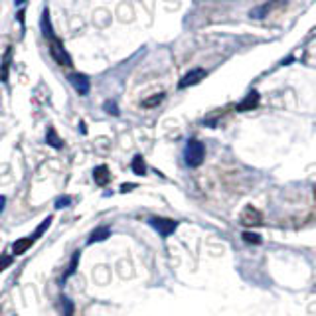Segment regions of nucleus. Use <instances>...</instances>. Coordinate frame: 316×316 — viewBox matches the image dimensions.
<instances>
[{
    "label": "nucleus",
    "instance_id": "4",
    "mask_svg": "<svg viewBox=\"0 0 316 316\" xmlns=\"http://www.w3.org/2000/svg\"><path fill=\"white\" fill-rule=\"evenodd\" d=\"M68 81L71 83V87L79 93V95H87L89 89H91V83H89V77L83 75V73H69Z\"/></svg>",
    "mask_w": 316,
    "mask_h": 316
},
{
    "label": "nucleus",
    "instance_id": "15",
    "mask_svg": "<svg viewBox=\"0 0 316 316\" xmlns=\"http://www.w3.org/2000/svg\"><path fill=\"white\" fill-rule=\"evenodd\" d=\"M131 168H133V172H135L137 176H144V174H146V164H144V158H142L140 154H137V156L133 158Z\"/></svg>",
    "mask_w": 316,
    "mask_h": 316
},
{
    "label": "nucleus",
    "instance_id": "20",
    "mask_svg": "<svg viewBox=\"0 0 316 316\" xmlns=\"http://www.w3.org/2000/svg\"><path fill=\"white\" fill-rule=\"evenodd\" d=\"M71 204V198L68 196H61V198H57L55 200V209H64V207H68Z\"/></svg>",
    "mask_w": 316,
    "mask_h": 316
},
{
    "label": "nucleus",
    "instance_id": "22",
    "mask_svg": "<svg viewBox=\"0 0 316 316\" xmlns=\"http://www.w3.org/2000/svg\"><path fill=\"white\" fill-rule=\"evenodd\" d=\"M61 303H64V310H66V316H71L73 314V304H71V301L69 299H61Z\"/></svg>",
    "mask_w": 316,
    "mask_h": 316
},
{
    "label": "nucleus",
    "instance_id": "5",
    "mask_svg": "<svg viewBox=\"0 0 316 316\" xmlns=\"http://www.w3.org/2000/svg\"><path fill=\"white\" fill-rule=\"evenodd\" d=\"M239 221L245 225V227H253V225H259L263 221V216L259 209H255L253 206H247L243 207V212H241V216H239Z\"/></svg>",
    "mask_w": 316,
    "mask_h": 316
},
{
    "label": "nucleus",
    "instance_id": "24",
    "mask_svg": "<svg viewBox=\"0 0 316 316\" xmlns=\"http://www.w3.org/2000/svg\"><path fill=\"white\" fill-rule=\"evenodd\" d=\"M135 188H137L135 184H123L121 186V192H129V190H135Z\"/></svg>",
    "mask_w": 316,
    "mask_h": 316
},
{
    "label": "nucleus",
    "instance_id": "1",
    "mask_svg": "<svg viewBox=\"0 0 316 316\" xmlns=\"http://www.w3.org/2000/svg\"><path fill=\"white\" fill-rule=\"evenodd\" d=\"M206 158V146L198 138H190L186 149H184V162L190 168H198Z\"/></svg>",
    "mask_w": 316,
    "mask_h": 316
},
{
    "label": "nucleus",
    "instance_id": "12",
    "mask_svg": "<svg viewBox=\"0 0 316 316\" xmlns=\"http://www.w3.org/2000/svg\"><path fill=\"white\" fill-rule=\"evenodd\" d=\"M46 142L50 144V146H54V149H64V140L59 138V135H57V131H55L54 127H50L48 129V133H46Z\"/></svg>",
    "mask_w": 316,
    "mask_h": 316
},
{
    "label": "nucleus",
    "instance_id": "21",
    "mask_svg": "<svg viewBox=\"0 0 316 316\" xmlns=\"http://www.w3.org/2000/svg\"><path fill=\"white\" fill-rule=\"evenodd\" d=\"M103 107H105V111H107L109 115H119V107H117V103H113V101H107Z\"/></svg>",
    "mask_w": 316,
    "mask_h": 316
},
{
    "label": "nucleus",
    "instance_id": "11",
    "mask_svg": "<svg viewBox=\"0 0 316 316\" xmlns=\"http://www.w3.org/2000/svg\"><path fill=\"white\" fill-rule=\"evenodd\" d=\"M12 46H8V50H6V55H4V59H2V66H0V81L4 83L8 79V69H10V61H12Z\"/></svg>",
    "mask_w": 316,
    "mask_h": 316
},
{
    "label": "nucleus",
    "instance_id": "9",
    "mask_svg": "<svg viewBox=\"0 0 316 316\" xmlns=\"http://www.w3.org/2000/svg\"><path fill=\"white\" fill-rule=\"evenodd\" d=\"M109 237H111V229L107 227V225H101V227H97V229L91 231L89 239H87V243H89V245H93V243L105 241V239H109Z\"/></svg>",
    "mask_w": 316,
    "mask_h": 316
},
{
    "label": "nucleus",
    "instance_id": "27",
    "mask_svg": "<svg viewBox=\"0 0 316 316\" xmlns=\"http://www.w3.org/2000/svg\"><path fill=\"white\" fill-rule=\"evenodd\" d=\"M14 4L16 6H22V4H26V0H14Z\"/></svg>",
    "mask_w": 316,
    "mask_h": 316
},
{
    "label": "nucleus",
    "instance_id": "17",
    "mask_svg": "<svg viewBox=\"0 0 316 316\" xmlns=\"http://www.w3.org/2000/svg\"><path fill=\"white\" fill-rule=\"evenodd\" d=\"M52 221H54V218H52V216H50V218H46V220L41 221V223H40V227H38V229H36V231L32 234V241H36V239H40L41 235L46 234V229H48V227L52 225Z\"/></svg>",
    "mask_w": 316,
    "mask_h": 316
},
{
    "label": "nucleus",
    "instance_id": "6",
    "mask_svg": "<svg viewBox=\"0 0 316 316\" xmlns=\"http://www.w3.org/2000/svg\"><path fill=\"white\" fill-rule=\"evenodd\" d=\"M206 77V69L202 68H196L192 69V71H188L182 79L178 81V89H186V87H192V85H196V83H200L202 79Z\"/></svg>",
    "mask_w": 316,
    "mask_h": 316
},
{
    "label": "nucleus",
    "instance_id": "8",
    "mask_svg": "<svg viewBox=\"0 0 316 316\" xmlns=\"http://www.w3.org/2000/svg\"><path fill=\"white\" fill-rule=\"evenodd\" d=\"M257 105H259V93H257V91H251V93L237 105V111H239V113H245V111L255 109Z\"/></svg>",
    "mask_w": 316,
    "mask_h": 316
},
{
    "label": "nucleus",
    "instance_id": "19",
    "mask_svg": "<svg viewBox=\"0 0 316 316\" xmlns=\"http://www.w3.org/2000/svg\"><path fill=\"white\" fill-rule=\"evenodd\" d=\"M243 241L245 243H251V245H259L263 239L259 234H253V231H243Z\"/></svg>",
    "mask_w": 316,
    "mask_h": 316
},
{
    "label": "nucleus",
    "instance_id": "26",
    "mask_svg": "<svg viewBox=\"0 0 316 316\" xmlns=\"http://www.w3.org/2000/svg\"><path fill=\"white\" fill-rule=\"evenodd\" d=\"M79 133H83V135L87 133V127H85V123H79Z\"/></svg>",
    "mask_w": 316,
    "mask_h": 316
},
{
    "label": "nucleus",
    "instance_id": "25",
    "mask_svg": "<svg viewBox=\"0 0 316 316\" xmlns=\"http://www.w3.org/2000/svg\"><path fill=\"white\" fill-rule=\"evenodd\" d=\"M4 206H6V198H4V196H0V214L4 212Z\"/></svg>",
    "mask_w": 316,
    "mask_h": 316
},
{
    "label": "nucleus",
    "instance_id": "7",
    "mask_svg": "<svg viewBox=\"0 0 316 316\" xmlns=\"http://www.w3.org/2000/svg\"><path fill=\"white\" fill-rule=\"evenodd\" d=\"M40 30L41 34H44V38L46 40H50V38H54V26H52V22H50V10L48 8H44L41 10V18H40Z\"/></svg>",
    "mask_w": 316,
    "mask_h": 316
},
{
    "label": "nucleus",
    "instance_id": "14",
    "mask_svg": "<svg viewBox=\"0 0 316 316\" xmlns=\"http://www.w3.org/2000/svg\"><path fill=\"white\" fill-rule=\"evenodd\" d=\"M275 4H279V0H269L265 6H257V8H253V10H251V18H263V16H267L269 10H271Z\"/></svg>",
    "mask_w": 316,
    "mask_h": 316
},
{
    "label": "nucleus",
    "instance_id": "3",
    "mask_svg": "<svg viewBox=\"0 0 316 316\" xmlns=\"http://www.w3.org/2000/svg\"><path fill=\"white\" fill-rule=\"evenodd\" d=\"M149 225H151L152 229H156L162 237H168V235H172L176 231L178 221L168 220V218H151V220H149Z\"/></svg>",
    "mask_w": 316,
    "mask_h": 316
},
{
    "label": "nucleus",
    "instance_id": "23",
    "mask_svg": "<svg viewBox=\"0 0 316 316\" xmlns=\"http://www.w3.org/2000/svg\"><path fill=\"white\" fill-rule=\"evenodd\" d=\"M10 265H12V257L10 255H2L0 257V271L6 269V267H10Z\"/></svg>",
    "mask_w": 316,
    "mask_h": 316
},
{
    "label": "nucleus",
    "instance_id": "13",
    "mask_svg": "<svg viewBox=\"0 0 316 316\" xmlns=\"http://www.w3.org/2000/svg\"><path fill=\"white\" fill-rule=\"evenodd\" d=\"M77 263H79V251H75V253L71 255V261H69L68 269H66V273L61 275V283H66L69 277L75 273V269H77Z\"/></svg>",
    "mask_w": 316,
    "mask_h": 316
},
{
    "label": "nucleus",
    "instance_id": "16",
    "mask_svg": "<svg viewBox=\"0 0 316 316\" xmlns=\"http://www.w3.org/2000/svg\"><path fill=\"white\" fill-rule=\"evenodd\" d=\"M32 243H34V241H32V237H24V239H18V241H16V243H14V253H16V255H20V253H24V251H28V249L32 247Z\"/></svg>",
    "mask_w": 316,
    "mask_h": 316
},
{
    "label": "nucleus",
    "instance_id": "18",
    "mask_svg": "<svg viewBox=\"0 0 316 316\" xmlns=\"http://www.w3.org/2000/svg\"><path fill=\"white\" fill-rule=\"evenodd\" d=\"M164 101V93H156V95L149 97V99H144L142 101V107H146V109H151V107H156V105H160Z\"/></svg>",
    "mask_w": 316,
    "mask_h": 316
},
{
    "label": "nucleus",
    "instance_id": "10",
    "mask_svg": "<svg viewBox=\"0 0 316 316\" xmlns=\"http://www.w3.org/2000/svg\"><path fill=\"white\" fill-rule=\"evenodd\" d=\"M93 178H95V182L99 184V186H107L111 182V172L109 168L105 164L97 166L95 170H93Z\"/></svg>",
    "mask_w": 316,
    "mask_h": 316
},
{
    "label": "nucleus",
    "instance_id": "2",
    "mask_svg": "<svg viewBox=\"0 0 316 316\" xmlns=\"http://www.w3.org/2000/svg\"><path fill=\"white\" fill-rule=\"evenodd\" d=\"M50 54L54 57L55 64H59V66H64V68H71L73 66V61H71V55L68 54V50L64 48V44L59 38H50Z\"/></svg>",
    "mask_w": 316,
    "mask_h": 316
}]
</instances>
